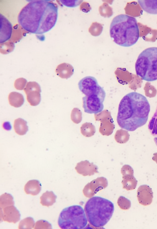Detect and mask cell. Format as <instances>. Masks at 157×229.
Instances as JSON below:
<instances>
[{"label": "cell", "mask_w": 157, "mask_h": 229, "mask_svg": "<svg viewBox=\"0 0 157 229\" xmlns=\"http://www.w3.org/2000/svg\"><path fill=\"white\" fill-rule=\"evenodd\" d=\"M58 17L56 4L48 0H33L21 9L17 18L19 24L25 31L42 34L54 27Z\"/></svg>", "instance_id": "6da1fadb"}, {"label": "cell", "mask_w": 157, "mask_h": 229, "mask_svg": "<svg viewBox=\"0 0 157 229\" xmlns=\"http://www.w3.org/2000/svg\"><path fill=\"white\" fill-rule=\"evenodd\" d=\"M150 105L143 95L133 92L125 95L119 105L117 123L120 127L132 132L147 123Z\"/></svg>", "instance_id": "7a4b0ae2"}, {"label": "cell", "mask_w": 157, "mask_h": 229, "mask_svg": "<svg viewBox=\"0 0 157 229\" xmlns=\"http://www.w3.org/2000/svg\"><path fill=\"white\" fill-rule=\"evenodd\" d=\"M109 33L113 41L119 45L129 47L134 45L140 37L136 19L125 14L117 15L111 22Z\"/></svg>", "instance_id": "3957f363"}, {"label": "cell", "mask_w": 157, "mask_h": 229, "mask_svg": "<svg viewBox=\"0 0 157 229\" xmlns=\"http://www.w3.org/2000/svg\"><path fill=\"white\" fill-rule=\"evenodd\" d=\"M114 209L110 200L97 196L89 199L85 204L84 210L89 222L95 227H101L110 220Z\"/></svg>", "instance_id": "277c9868"}, {"label": "cell", "mask_w": 157, "mask_h": 229, "mask_svg": "<svg viewBox=\"0 0 157 229\" xmlns=\"http://www.w3.org/2000/svg\"><path fill=\"white\" fill-rule=\"evenodd\" d=\"M136 74L147 82L157 80V47H151L139 55L135 64Z\"/></svg>", "instance_id": "5b68a950"}, {"label": "cell", "mask_w": 157, "mask_h": 229, "mask_svg": "<svg viewBox=\"0 0 157 229\" xmlns=\"http://www.w3.org/2000/svg\"><path fill=\"white\" fill-rule=\"evenodd\" d=\"M87 220L82 207L74 205L62 210L58 223L59 227L63 229H82L87 225Z\"/></svg>", "instance_id": "8992f818"}, {"label": "cell", "mask_w": 157, "mask_h": 229, "mask_svg": "<svg viewBox=\"0 0 157 229\" xmlns=\"http://www.w3.org/2000/svg\"><path fill=\"white\" fill-rule=\"evenodd\" d=\"M78 87L85 96L96 95L104 101L106 93L103 88L98 84L96 79L92 76H86L78 82Z\"/></svg>", "instance_id": "52a82bcc"}, {"label": "cell", "mask_w": 157, "mask_h": 229, "mask_svg": "<svg viewBox=\"0 0 157 229\" xmlns=\"http://www.w3.org/2000/svg\"><path fill=\"white\" fill-rule=\"evenodd\" d=\"M82 101V107L85 113L96 114L102 112L104 109V101L97 95L85 96L83 97Z\"/></svg>", "instance_id": "ba28073f"}, {"label": "cell", "mask_w": 157, "mask_h": 229, "mask_svg": "<svg viewBox=\"0 0 157 229\" xmlns=\"http://www.w3.org/2000/svg\"><path fill=\"white\" fill-rule=\"evenodd\" d=\"M26 95L28 102L31 106L38 105L41 101V88L39 85L35 82H28L24 89Z\"/></svg>", "instance_id": "9c48e42d"}, {"label": "cell", "mask_w": 157, "mask_h": 229, "mask_svg": "<svg viewBox=\"0 0 157 229\" xmlns=\"http://www.w3.org/2000/svg\"><path fill=\"white\" fill-rule=\"evenodd\" d=\"M20 212L14 205L0 208L1 220L15 223L20 219Z\"/></svg>", "instance_id": "30bf717a"}, {"label": "cell", "mask_w": 157, "mask_h": 229, "mask_svg": "<svg viewBox=\"0 0 157 229\" xmlns=\"http://www.w3.org/2000/svg\"><path fill=\"white\" fill-rule=\"evenodd\" d=\"M137 197L139 203L144 206L150 204L152 201L153 192L151 188L146 185H140L137 190Z\"/></svg>", "instance_id": "8fae6325"}, {"label": "cell", "mask_w": 157, "mask_h": 229, "mask_svg": "<svg viewBox=\"0 0 157 229\" xmlns=\"http://www.w3.org/2000/svg\"><path fill=\"white\" fill-rule=\"evenodd\" d=\"M12 30L11 23L4 16L0 14V44L6 42L10 38Z\"/></svg>", "instance_id": "7c38bea8"}, {"label": "cell", "mask_w": 157, "mask_h": 229, "mask_svg": "<svg viewBox=\"0 0 157 229\" xmlns=\"http://www.w3.org/2000/svg\"><path fill=\"white\" fill-rule=\"evenodd\" d=\"M123 174L122 183L123 188L127 190L135 189L137 186V181L133 176V171L132 168L128 166V170L124 171Z\"/></svg>", "instance_id": "4fadbf2b"}, {"label": "cell", "mask_w": 157, "mask_h": 229, "mask_svg": "<svg viewBox=\"0 0 157 229\" xmlns=\"http://www.w3.org/2000/svg\"><path fill=\"white\" fill-rule=\"evenodd\" d=\"M41 188V184L38 180H32L29 181L26 184L24 187V191L27 194L35 196L39 194Z\"/></svg>", "instance_id": "5bb4252c"}, {"label": "cell", "mask_w": 157, "mask_h": 229, "mask_svg": "<svg viewBox=\"0 0 157 229\" xmlns=\"http://www.w3.org/2000/svg\"><path fill=\"white\" fill-rule=\"evenodd\" d=\"M138 3L142 9L151 14H157V0H139Z\"/></svg>", "instance_id": "9a60e30c"}, {"label": "cell", "mask_w": 157, "mask_h": 229, "mask_svg": "<svg viewBox=\"0 0 157 229\" xmlns=\"http://www.w3.org/2000/svg\"><path fill=\"white\" fill-rule=\"evenodd\" d=\"M8 99L10 104L16 108L21 106L24 102L23 95L21 94L16 92H12L10 93L8 96Z\"/></svg>", "instance_id": "2e32d148"}, {"label": "cell", "mask_w": 157, "mask_h": 229, "mask_svg": "<svg viewBox=\"0 0 157 229\" xmlns=\"http://www.w3.org/2000/svg\"><path fill=\"white\" fill-rule=\"evenodd\" d=\"M27 122L21 118H18L14 121L13 128L15 132L19 135H25L28 130Z\"/></svg>", "instance_id": "e0dca14e"}, {"label": "cell", "mask_w": 157, "mask_h": 229, "mask_svg": "<svg viewBox=\"0 0 157 229\" xmlns=\"http://www.w3.org/2000/svg\"><path fill=\"white\" fill-rule=\"evenodd\" d=\"M56 196L52 191H47L40 197V203L47 207L52 206L56 201Z\"/></svg>", "instance_id": "ac0fdd59"}, {"label": "cell", "mask_w": 157, "mask_h": 229, "mask_svg": "<svg viewBox=\"0 0 157 229\" xmlns=\"http://www.w3.org/2000/svg\"><path fill=\"white\" fill-rule=\"evenodd\" d=\"M57 75L62 78H67L71 75L70 67L65 63L59 65L56 70Z\"/></svg>", "instance_id": "d6986e66"}, {"label": "cell", "mask_w": 157, "mask_h": 229, "mask_svg": "<svg viewBox=\"0 0 157 229\" xmlns=\"http://www.w3.org/2000/svg\"><path fill=\"white\" fill-rule=\"evenodd\" d=\"M80 129L82 134L86 137L93 135L96 132L94 126L90 123H84L82 125Z\"/></svg>", "instance_id": "ffe728a7"}, {"label": "cell", "mask_w": 157, "mask_h": 229, "mask_svg": "<svg viewBox=\"0 0 157 229\" xmlns=\"http://www.w3.org/2000/svg\"><path fill=\"white\" fill-rule=\"evenodd\" d=\"M13 197L10 194L5 193L1 196L0 197V208H3L7 206L14 205Z\"/></svg>", "instance_id": "44dd1931"}, {"label": "cell", "mask_w": 157, "mask_h": 229, "mask_svg": "<svg viewBox=\"0 0 157 229\" xmlns=\"http://www.w3.org/2000/svg\"><path fill=\"white\" fill-rule=\"evenodd\" d=\"M148 128L152 135H157V108L149 123Z\"/></svg>", "instance_id": "7402d4cb"}, {"label": "cell", "mask_w": 157, "mask_h": 229, "mask_svg": "<svg viewBox=\"0 0 157 229\" xmlns=\"http://www.w3.org/2000/svg\"><path fill=\"white\" fill-rule=\"evenodd\" d=\"M35 225L33 219L30 217L25 218L21 221L19 223V229H31Z\"/></svg>", "instance_id": "603a6c76"}, {"label": "cell", "mask_w": 157, "mask_h": 229, "mask_svg": "<svg viewBox=\"0 0 157 229\" xmlns=\"http://www.w3.org/2000/svg\"><path fill=\"white\" fill-rule=\"evenodd\" d=\"M27 80L23 78H19L16 79L14 83V86L17 90H24L26 86Z\"/></svg>", "instance_id": "cb8c5ba5"}, {"label": "cell", "mask_w": 157, "mask_h": 229, "mask_svg": "<svg viewBox=\"0 0 157 229\" xmlns=\"http://www.w3.org/2000/svg\"><path fill=\"white\" fill-rule=\"evenodd\" d=\"M61 3L63 5L69 7H75L79 5L82 0H60Z\"/></svg>", "instance_id": "d4e9b609"}, {"label": "cell", "mask_w": 157, "mask_h": 229, "mask_svg": "<svg viewBox=\"0 0 157 229\" xmlns=\"http://www.w3.org/2000/svg\"><path fill=\"white\" fill-rule=\"evenodd\" d=\"M120 205L121 206V208L124 210H127L129 209L131 206L130 201L123 197H121L120 199Z\"/></svg>", "instance_id": "484cf974"}, {"label": "cell", "mask_w": 157, "mask_h": 229, "mask_svg": "<svg viewBox=\"0 0 157 229\" xmlns=\"http://www.w3.org/2000/svg\"><path fill=\"white\" fill-rule=\"evenodd\" d=\"M154 141L157 146V137H155L154 139Z\"/></svg>", "instance_id": "4316f807"}]
</instances>
